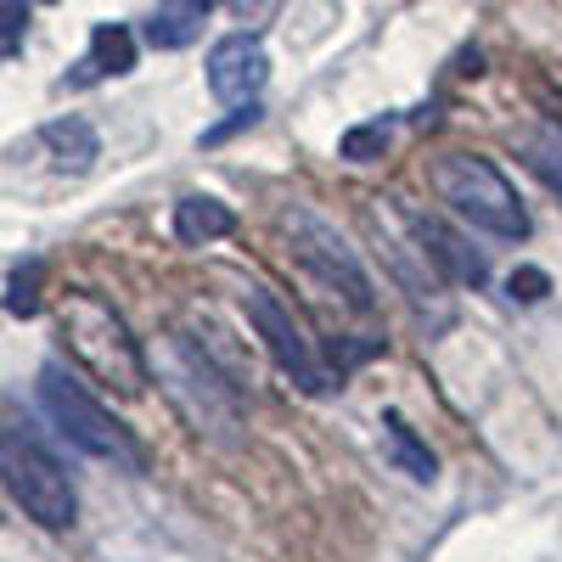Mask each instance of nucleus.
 Returning <instances> with one entry per match:
<instances>
[{"label":"nucleus","instance_id":"nucleus-15","mask_svg":"<svg viewBox=\"0 0 562 562\" xmlns=\"http://www.w3.org/2000/svg\"><path fill=\"white\" fill-rule=\"evenodd\" d=\"M524 164L551 186V192L562 198V130H535V135H524Z\"/></svg>","mask_w":562,"mask_h":562},{"label":"nucleus","instance_id":"nucleus-3","mask_svg":"<svg viewBox=\"0 0 562 562\" xmlns=\"http://www.w3.org/2000/svg\"><path fill=\"white\" fill-rule=\"evenodd\" d=\"M158 366H164V378H169L175 405L186 411V422H192L198 434L231 439V434L243 428V394H237V383H225V371L214 360H203L186 338H169L158 349Z\"/></svg>","mask_w":562,"mask_h":562},{"label":"nucleus","instance_id":"nucleus-20","mask_svg":"<svg viewBox=\"0 0 562 562\" xmlns=\"http://www.w3.org/2000/svg\"><path fill=\"white\" fill-rule=\"evenodd\" d=\"M254 124H259V108H254V102H243V108L231 113L225 124H214V130L203 135V147H220V140H231V135H237V130H254Z\"/></svg>","mask_w":562,"mask_h":562},{"label":"nucleus","instance_id":"nucleus-9","mask_svg":"<svg viewBox=\"0 0 562 562\" xmlns=\"http://www.w3.org/2000/svg\"><path fill=\"white\" fill-rule=\"evenodd\" d=\"M411 231H416V243H422V259H428L439 276H450V281H461V288H484L490 281V265H484V254H473L450 225H439V220H411Z\"/></svg>","mask_w":562,"mask_h":562},{"label":"nucleus","instance_id":"nucleus-22","mask_svg":"<svg viewBox=\"0 0 562 562\" xmlns=\"http://www.w3.org/2000/svg\"><path fill=\"white\" fill-rule=\"evenodd\" d=\"M40 7H57V0H40Z\"/></svg>","mask_w":562,"mask_h":562},{"label":"nucleus","instance_id":"nucleus-13","mask_svg":"<svg viewBox=\"0 0 562 562\" xmlns=\"http://www.w3.org/2000/svg\"><path fill=\"white\" fill-rule=\"evenodd\" d=\"M203 18L192 0H164V7L147 18V45H158V52H180V45H192L203 34Z\"/></svg>","mask_w":562,"mask_h":562},{"label":"nucleus","instance_id":"nucleus-10","mask_svg":"<svg viewBox=\"0 0 562 562\" xmlns=\"http://www.w3.org/2000/svg\"><path fill=\"white\" fill-rule=\"evenodd\" d=\"M40 147L52 153V164L57 169H68V175H85L90 164L102 158V140H97V130H90L79 113H68V119H52L40 130Z\"/></svg>","mask_w":562,"mask_h":562},{"label":"nucleus","instance_id":"nucleus-14","mask_svg":"<svg viewBox=\"0 0 562 562\" xmlns=\"http://www.w3.org/2000/svg\"><path fill=\"white\" fill-rule=\"evenodd\" d=\"M383 428H389L394 461L405 467L411 479H422V484H434V473H439V461H434V450H428V445H422V439L411 434V422H405L400 411H389V416H383Z\"/></svg>","mask_w":562,"mask_h":562},{"label":"nucleus","instance_id":"nucleus-23","mask_svg":"<svg viewBox=\"0 0 562 562\" xmlns=\"http://www.w3.org/2000/svg\"><path fill=\"white\" fill-rule=\"evenodd\" d=\"M243 7H259V0H243Z\"/></svg>","mask_w":562,"mask_h":562},{"label":"nucleus","instance_id":"nucleus-5","mask_svg":"<svg viewBox=\"0 0 562 562\" xmlns=\"http://www.w3.org/2000/svg\"><path fill=\"white\" fill-rule=\"evenodd\" d=\"M281 225H288V237H293V259H299L315 281L338 288V293L349 299V310H360V315H366V310H378V288H371L366 265L355 259V248H349V243H344L315 209L293 203L288 214H281Z\"/></svg>","mask_w":562,"mask_h":562},{"label":"nucleus","instance_id":"nucleus-19","mask_svg":"<svg viewBox=\"0 0 562 562\" xmlns=\"http://www.w3.org/2000/svg\"><path fill=\"white\" fill-rule=\"evenodd\" d=\"M29 29V0H0V45H18Z\"/></svg>","mask_w":562,"mask_h":562},{"label":"nucleus","instance_id":"nucleus-8","mask_svg":"<svg viewBox=\"0 0 562 562\" xmlns=\"http://www.w3.org/2000/svg\"><path fill=\"white\" fill-rule=\"evenodd\" d=\"M265 79H270V57H265V45L254 34H225L209 52V90L231 108L259 102Z\"/></svg>","mask_w":562,"mask_h":562},{"label":"nucleus","instance_id":"nucleus-21","mask_svg":"<svg viewBox=\"0 0 562 562\" xmlns=\"http://www.w3.org/2000/svg\"><path fill=\"white\" fill-rule=\"evenodd\" d=\"M192 7H198V12H214V7H220V0H192Z\"/></svg>","mask_w":562,"mask_h":562},{"label":"nucleus","instance_id":"nucleus-7","mask_svg":"<svg viewBox=\"0 0 562 562\" xmlns=\"http://www.w3.org/2000/svg\"><path fill=\"white\" fill-rule=\"evenodd\" d=\"M243 304H248V321L259 326V338H265V349H270V360L288 371V378L304 389V394H333V378H326V366L310 355V344H304V333L293 326V315L281 310L265 288H248L243 293Z\"/></svg>","mask_w":562,"mask_h":562},{"label":"nucleus","instance_id":"nucleus-4","mask_svg":"<svg viewBox=\"0 0 562 562\" xmlns=\"http://www.w3.org/2000/svg\"><path fill=\"white\" fill-rule=\"evenodd\" d=\"M0 479H7L12 501L40 529H68L74 524L79 501H74V484L63 473V461L40 439H29L23 428H0Z\"/></svg>","mask_w":562,"mask_h":562},{"label":"nucleus","instance_id":"nucleus-1","mask_svg":"<svg viewBox=\"0 0 562 562\" xmlns=\"http://www.w3.org/2000/svg\"><path fill=\"white\" fill-rule=\"evenodd\" d=\"M63 344L74 349V360L102 378L119 394H140L147 389V355L130 338V326L113 304H102L97 293H74L63 304Z\"/></svg>","mask_w":562,"mask_h":562},{"label":"nucleus","instance_id":"nucleus-6","mask_svg":"<svg viewBox=\"0 0 562 562\" xmlns=\"http://www.w3.org/2000/svg\"><path fill=\"white\" fill-rule=\"evenodd\" d=\"M40 405H45V416L57 422V434L68 439V445H79V450H90V456H108V461H124V467H135V445H130V434L119 428V422L90 400L63 366H45V378H40Z\"/></svg>","mask_w":562,"mask_h":562},{"label":"nucleus","instance_id":"nucleus-11","mask_svg":"<svg viewBox=\"0 0 562 562\" xmlns=\"http://www.w3.org/2000/svg\"><path fill=\"white\" fill-rule=\"evenodd\" d=\"M231 231H237V214H231L220 198L192 192V198H180V203H175V237H180L186 248L220 243V237H231Z\"/></svg>","mask_w":562,"mask_h":562},{"label":"nucleus","instance_id":"nucleus-17","mask_svg":"<svg viewBox=\"0 0 562 562\" xmlns=\"http://www.w3.org/2000/svg\"><path fill=\"white\" fill-rule=\"evenodd\" d=\"M40 276H45L40 259H29V265L12 270V288H7V310L12 315H40Z\"/></svg>","mask_w":562,"mask_h":562},{"label":"nucleus","instance_id":"nucleus-12","mask_svg":"<svg viewBox=\"0 0 562 562\" xmlns=\"http://www.w3.org/2000/svg\"><path fill=\"white\" fill-rule=\"evenodd\" d=\"M135 68V34L124 23H97L90 29V57L79 79H97V74H130Z\"/></svg>","mask_w":562,"mask_h":562},{"label":"nucleus","instance_id":"nucleus-18","mask_svg":"<svg viewBox=\"0 0 562 562\" xmlns=\"http://www.w3.org/2000/svg\"><path fill=\"white\" fill-rule=\"evenodd\" d=\"M512 299H524V304H535V299H546L551 293V276L546 270H535V265H524V270H512Z\"/></svg>","mask_w":562,"mask_h":562},{"label":"nucleus","instance_id":"nucleus-2","mask_svg":"<svg viewBox=\"0 0 562 562\" xmlns=\"http://www.w3.org/2000/svg\"><path fill=\"white\" fill-rule=\"evenodd\" d=\"M428 180H434L439 203H450L467 225L490 231V237H506V243L529 237L524 198L512 192V180L490 158H479V153H445V158H434Z\"/></svg>","mask_w":562,"mask_h":562},{"label":"nucleus","instance_id":"nucleus-16","mask_svg":"<svg viewBox=\"0 0 562 562\" xmlns=\"http://www.w3.org/2000/svg\"><path fill=\"white\" fill-rule=\"evenodd\" d=\"M383 153H389V130L383 124H355L338 140V158H349V164H371V158H383Z\"/></svg>","mask_w":562,"mask_h":562}]
</instances>
